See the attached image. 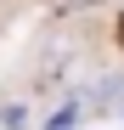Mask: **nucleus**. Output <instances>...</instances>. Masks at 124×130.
<instances>
[{"label": "nucleus", "mask_w": 124, "mask_h": 130, "mask_svg": "<svg viewBox=\"0 0 124 130\" xmlns=\"http://www.w3.org/2000/svg\"><path fill=\"white\" fill-rule=\"evenodd\" d=\"M79 6H90V0H79Z\"/></svg>", "instance_id": "obj_1"}]
</instances>
